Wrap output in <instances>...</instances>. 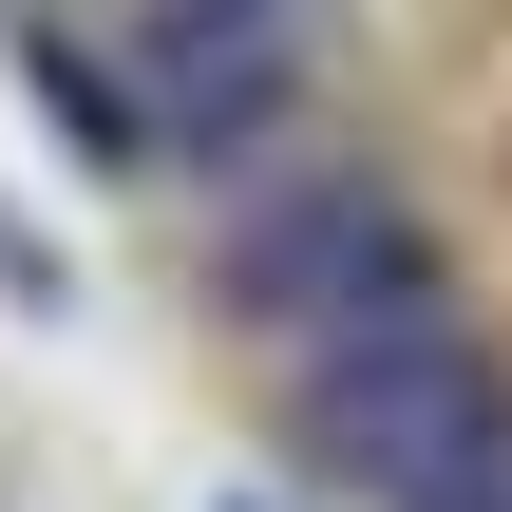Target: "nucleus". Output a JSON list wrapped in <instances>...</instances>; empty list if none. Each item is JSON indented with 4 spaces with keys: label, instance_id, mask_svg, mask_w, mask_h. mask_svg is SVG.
<instances>
[{
    "label": "nucleus",
    "instance_id": "1",
    "mask_svg": "<svg viewBox=\"0 0 512 512\" xmlns=\"http://www.w3.org/2000/svg\"><path fill=\"white\" fill-rule=\"evenodd\" d=\"M304 456L380 512H512V380L494 342L418 285L342 342H304Z\"/></svg>",
    "mask_w": 512,
    "mask_h": 512
},
{
    "label": "nucleus",
    "instance_id": "2",
    "mask_svg": "<svg viewBox=\"0 0 512 512\" xmlns=\"http://www.w3.org/2000/svg\"><path fill=\"white\" fill-rule=\"evenodd\" d=\"M114 76L152 152H266L323 76V0H114Z\"/></svg>",
    "mask_w": 512,
    "mask_h": 512
},
{
    "label": "nucleus",
    "instance_id": "4",
    "mask_svg": "<svg viewBox=\"0 0 512 512\" xmlns=\"http://www.w3.org/2000/svg\"><path fill=\"white\" fill-rule=\"evenodd\" d=\"M209 512H266V494H209Z\"/></svg>",
    "mask_w": 512,
    "mask_h": 512
},
{
    "label": "nucleus",
    "instance_id": "3",
    "mask_svg": "<svg viewBox=\"0 0 512 512\" xmlns=\"http://www.w3.org/2000/svg\"><path fill=\"white\" fill-rule=\"evenodd\" d=\"M437 266H418V209L380 190V171H266L247 209H228V304L247 323H285V342H342V323H380V304H418Z\"/></svg>",
    "mask_w": 512,
    "mask_h": 512
}]
</instances>
